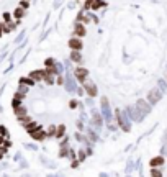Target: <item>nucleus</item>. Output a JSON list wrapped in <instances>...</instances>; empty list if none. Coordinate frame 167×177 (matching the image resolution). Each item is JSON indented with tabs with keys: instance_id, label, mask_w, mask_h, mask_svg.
Listing matches in <instances>:
<instances>
[{
	"instance_id": "8fccbe9b",
	"label": "nucleus",
	"mask_w": 167,
	"mask_h": 177,
	"mask_svg": "<svg viewBox=\"0 0 167 177\" xmlns=\"http://www.w3.org/2000/svg\"><path fill=\"white\" fill-rule=\"evenodd\" d=\"M79 166H80V161H79V159L72 161V164H71V167H72V169H77V167H79Z\"/></svg>"
},
{
	"instance_id": "2f4dec72",
	"label": "nucleus",
	"mask_w": 167,
	"mask_h": 177,
	"mask_svg": "<svg viewBox=\"0 0 167 177\" xmlns=\"http://www.w3.org/2000/svg\"><path fill=\"white\" fill-rule=\"evenodd\" d=\"M23 100L22 99H18V97H13V100H12V107H13V108H18V107H22L23 105Z\"/></svg>"
},
{
	"instance_id": "a19ab883",
	"label": "nucleus",
	"mask_w": 167,
	"mask_h": 177,
	"mask_svg": "<svg viewBox=\"0 0 167 177\" xmlns=\"http://www.w3.org/2000/svg\"><path fill=\"white\" fill-rule=\"evenodd\" d=\"M85 105H87V107H90V110H92V108H95V107H93V99L87 97V99H85Z\"/></svg>"
},
{
	"instance_id": "6e6d98bb",
	"label": "nucleus",
	"mask_w": 167,
	"mask_h": 177,
	"mask_svg": "<svg viewBox=\"0 0 167 177\" xmlns=\"http://www.w3.org/2000/svg\"><path fill=\"white\" fill-rule=\"evenodd\" d=\"M48 177H64V174H49Z\"/></svg>"
},
{
	"instance_id": "f8f14e48",
	"label": "nucleus",
	"mask_w": 167,
	"mask_h": 177,
	"mask_svg": "<svg viewBox=\"0 0 167 177\" xmlns=\"http://www.w3.org/2000/svg\"><path fill=\"white\" fill-rule=\"evenodd\" d=\"M85 136H87V139H90L92 143H99L100 141V133H97L92 126L85 128Z\"/></svg>"
},
{
	"instance_id": "13d9d810",
	"label": "nucleus",
	"mask_w": 167,
	"mask_h": 177,
	"mask_svg": "<svg viewBox=\"0 0 167 177\" xmlns=\"http://www.w3.org/2000/svg\"><path fill=\"white\" fill-rule=\"evenodd\" d=\"M7 58V54H2V56H0V62H2L3 61V59H5Z\"/></svg>"
},
{
	"instance_id": "e433bc0d",
	"label": "nucleus",
	"mask_w": 167,
	"mask_h": 177,
	"mask_svg": "<svg viewBox=\"0 0 167 177\" xmlns=\"http://www.w3.org/2000/svg\"><path fill=\"white\" fill-rule=\"evenodd\" d=\"M75 126H77V130H79V131H85V128H87V126H85V123L80 122V120H77Z\"/></svg>"
},
{
	"instance_id": "a211bd4d",
	"label": "nucleus",
	"mask_w": 167,
	"mask_h": 177,
	"mask_svg": "<svg viewBox=\"0 0 167 177\" xmlns=\"http://www.w3.org/2000/svg\"><path fill=\"white\" fill-rule=\"evenodd\" d=\"M156 87H157L164 95L167 94V80H165V79H159L157 82H156Z\"/></svg>"
},
{
	"instance_id": "5701e85b",
	"label": "nucleus",
	"mask_w": 167,
	"mask_h": 177,
	"mask_svg": "<svg viewBox=\"0 0 167 177\" xmlns=\"http://www.w3.org/2000/svg\"><path fill=\"white\" fill-rule=\"evenodd\" d=\"M25 12H26V10H23L22 7H17V8H15V12H13V17L17 18V20H22L23 17H25Z\"/></svg>"
},
{
	"instance_id": "7ed1b4c3",
	"label": "nucleus",
	"mask_w": 167,
	"mask_h": 177,
	"mask_svg": "<svg viewBox=\"0 0 167 177\" xmlns=\"http://www.w3.org/2000/svg\"><path fill=\"white\" fill-rule=\"evenodd\" d=\"M100 113L103 116V122L107 125L113 123V112H112V107H110V102L107 97L100 99Z\"/></svg>"
},
{
	"instance_id": "0eeeda50",
	"label": "nucleus",
	"mask_w": 167,
	"mask_h": 177,
	"mask_svg": "<svg viewBox=\"0 0 167 177\" xmlns=\"http://www.w3.org/2000/svg\"><path fill=\"white\" fill-rule=\"evenodd\" d=\"M82 87L85 88V94H87V97L90 99H95L97 95H99V87H97V84L93 82V80H85V82L82 84Z\"/></svg>"
},
{
	"instance_id": "473e14b6",
	"label": "nucleus",
	"mask_w": 167,
	"mask_h": 177,
	"mask_svg": "<svg viewBox=\"0 0 167 177\" xmlns=\"http://www.w3.org/2000/svg\"><path fill=\"white\" fill-rule=\"evenodd\" d=\"M151 177H164V175H162L161 169L154 167V169H151Z\"/></svg>"
},
{
	"instance_id": "9d476101",
	"label": "nucleus",
	"mask_w": 167,
	"mask_h": 177,
	"mask_svg": "<svg viewBox=\"0 0 167 177\" xmlns=\"http://www.w3.org/2000/svg\"><path fill=\"white\" fill-rule=\"evenodd\" d=\"M69 48H71V51H82L84 48V43L80 38H77V36H72L71 39H69Z\"/></svg>"
},
{
	"instance_id": "a18cd8bd",
	"label": "nucleus",
	"mask_w": 167,
	"mask_h": 177,
	"mask_svg": "<svg viewBox=\"0 0 167 177\" xmlns=\"http://www.w3.org/2000/svg\"><path fill=\"white\" fill-rule=\"evenodd\" d=\"M56 84H58V85H64V75H58V79H56Z\"/></svg>"
},
{
	"instance_id": "cd10ccee",
	"label": "nucleus",
	"mask_w": 167,
	"mask_h": 177,
	"mask_svg": "<svg viewBox=\"0 0 167 177\" xmlns=\"http://www.w3.org/2000/svg\"><path fill=\"white\" fill-rule=\"evenodd\" d=\"M74 139H75L77 143H84L87 138H85V135H84V133H80V131H75V133H74Z\"/></svg>"
},
{
	"instance_id": "58836bf2",
	"label": "nucleus",
	"mask_w": 167,
	"mask_h": 177,
	"mask_svg": "<svg viewBox=\"0 0 167 177\" xmlns=\"http://www.w3.org/2000/svg\"><path fill=\"white\" fill-rule=\"evenodd\" d=\"M80 122H84V123H89L90 122V118H87V113H85V112H82V113H80Z\"/></svg>"
},
{
	"instance_id": "1a4fd4ad",
	"label": "nucleus",
	"mask_w": 167,
	"mask_h": 177,
	"mask_svg": "<svg viewBox=\"0 0 167 177\" xmlns=\"http://www.w3.org/2000/svg\"><path fill=\"white\" fill-rule=\"evenodd\" d=\"M72 74H74V77L77 79V82H80V84H84L85 80L89 79V69H85L82 66H77Z\"/></svg>"
},
{
	"instance_id": "f3484780",
	"label": "nucleus",
	"mask_w": 167,
	"mask_h": 177,
	"mask_svg": "<svg viewBox=\"0 0 167 177\" xmlns=\"http://www.w3.org/2000/svg\"><path fill=\"white\" fill-rule=\"evenodd\" d=\"M13 113L20 120V118H23V116H28V110H26L25 105H22V107H18V108H13Z\"/></svg>"
},
{
	"instance_id": "c85d7f7f",
	"label": "nucleus",
	"mask_w": 167,
	"mask_h": 177,
	"mask_svg": "<svg viewBox=\"0 0 167 177\" xmlns=\"http://www.w3.org/2000/svg\"><path fill=\"white\" fill-rule=\"evenodd\" d=\"M62 64H64V67H66V72H74V69H72V62L71 59H64L62 61Z\"/></svg>"
},
{
	"instance_id": "393cba45",
	"label": "nucleus",
	"mask_w": 167,
	"mask_h": 177,
	"mask_svg": "<svg viewBox=\"0 0 167 177\" xmlns=\"http://www.w3.org/2000/svg\"><path fill=\"white\" fill-rule=\"evenodd\" d=\"M69 151H71L69 146H61L59 148V158H69Z\"/></svg>"
},
{
	"instance_id": "0e129e2a",
	"label": "nucleus",
	"mask_w": 167,
	"mask_h": 177,
	"mask_svg": "<svg viewBox=\"0 0 167 177\" xmlns=\"http://www.w3.org/2000/svg\"><path fill=\"white\" fill-rule=\"evenodd\" d=\"M3 177H8V175H3Z\"/></svg>"
},
{
	"instance_id": "864d4df0",
	"label": "nucleus",
	"mask_w": 167,
	"mask_h": 177,
	"mask_svg": "<svg viewBox=\"0 0 167 177\" xmlns=\"http://www.w3.org/2000/svg\"><path fill=\"white\" fill-rule=\"evenodd\" d=\"M162 144H167V130L164 131V135H162Z\"/></svg>"
},
{
	"instance_id": "c9c22d12",
	"label": "nucleus",
	"mask_w": 167,
	"mask_h": 177,
	"mask_svg": "<svg viewBox=\"0 0 167 177\" xmlns=\"http://www.w3.org/2000/svg\"><path fill=\"white\" fill-rule=\"evenodd\" d=\"M25 35H26V31H22V33H20L17 38H15V43H23V39H25Z\"/></svg>"
},
{
	"instance_id": "423d86ee",
	"label": "nucleus",
	"mask_w": 167,
	"mask_h": 177,
	"mask_svg": "<svg viewBox=\"0 0 167 177\" xmlns=\"http://www.w3.org/2000/svg\"><path fill=\"white\" fill-rule=\"evenodd\" d=\"M162 97H164V94H162V92L159 90L157 87H154V88H151V90L148 92V95H146V100L149 102L151 107H154V105H157V103L161 102Z\"/></svg>"
},
{
	"instance_id": "3c124183",
	"label": "nucleus",
	"mask_w": 167,
	"mask_h": 177,
	"mask_svg": "<svg viewBox=\"0 0 167 177\" xmlns=\"http://www.w3.org/2000/svg\"><path fill=\"white\" fill-rule=\"evenodd\" d=\"M167 154V144H162V148H161V156H165Z\"/></svg>"
},
{
	"instance_id": "aec40b11",
	"label": "nucleus",
	"mask_w": 167,
	"mask_h": 177,
	"mask_svg": "<svg viewBox=\"0 0 167 177\" xmlns=\"http://www.w3.org/2000/svg\"><path fill=\"white\" fill-rule=\"evenodd\" d=\"M25 128H26V131H28V133H30V135H31V133L38 131L39 128H41V125H39V123H36V122H31V123L28 125V126H25Z\"/></svg>"
},
{
	"instance_id": "f03ea898",
	"label": "nucleus",
	"mask_w": 167,
	"mask_h": 177,
	"mask_svg": "<svg viewBox=\"0 0 167 177\" xmlns=\"http://www.w3.org/2000/svg\"><path fill=\"white\" fill-rule=\"evenodd\" d=\"M87 126H92L97 133L102 131V128H103V116H102L100 110H97V108L90 110V122H89Z\"/></svg>"
},
{
	"instance_id": "9b49d317",
	"label": "nucleus",
	"mask_w": 167,
	"mask_h": 177,
	"mask_svg": "<svg viewBox=\"0 0 167 177\" xmlns=\"http://www.w3.org/2000/svg\"><path fill=\"white\" fill-rule=\"evenodd\" d=\"M30 77L35 80L36 84L38 82H44V77H46V69H38V71H31Z\"/></svg>"
},
{
	"instance_id": "69168bd1",
	"label": "nucleus",
	"mask_w": 167,
	"mask_h": 177,
	"mask_svg": "<svg viewBox=\"0 0 167 177\" xmlns=\"http://www.w3.org/2000/svg\"><path fill=\"white\" fill-rule=\"evenodd\" d=\"M26 2H30V0H26Z\"/></svg>"
},
{
	"instance_id": "bb28decb",
	"label": "nucleus",
	"mask_w": 167,
	"mask_h": 177,
	"mask_svg": "<svg viewBox=\"0 0 167 177\" xmlns=\"http://www.w3.org/2000/svg\"><path fill=\"white\" fill-rule=\"evenodd\" d=\"M41 161H43V164H44L46 167H51V169H56V167H58V164L52 162V161H49V159H46L44 156H41Z\"/></svg>"
},
{
	"instance_id": "39448f33",
	"label": "nucleus",
	"mask_w": 167,
	"mask_h": 177,
	"mask_svg": "<svg viewBox=\"0 0 167 177\" xmlns=\"http://www.w3.org/2000/svg\"><path fill=\"white\" fill-rule=\"evenodd\" d=\"M134 107H136V110H138V113H139V116L142 120L148 116L151 112H152V107L149 105V102L146 99H138L136 100V103H134Z\"/></svg>"
},
{
	"instance_id": "4468645a",
	"label": "nucleus",
	"mask_w": 167,
	"mask_h": 177,
	"mask_svg": "<svg viewBox=\"0 0 167 177\" xmlns=\"http://www.w3.org/2000/svg\"><path fill=\"white\" fill-rule=\"evenodd\" d=\"M85 35H87V30H85L84 23H75L74 25V36H77V38H84Z\"/></svg>"
},
{
	"instance_id": "c03bdc74",
	"label": "nucleus",
	"mask_w": 167,
	"mask_h": 177,
	"mask_svg": "<svg viewBox=\"0 0 167 177\" xmlns=\"http://www.w3.org/2000/svg\"><path fill=\"white\" fill-rule=\"evenodd\" d=\"M18 7H22L23 10H26L28 7H30V2H26V0H22V2H20V5Z\"/></svg>"
},
{
	"instance_id": "09e8293b",
	"label": "nucleus",
	"mask_w": 167,
	"mask_h": 177,
	"mask_svg": "<svg viewBox=\"0 0 167 177\" xmlns=\"http://www.w3.org/2000/svg\"><path fill=\"white\" fill-rule=\"evenodd\" d=\"M107 128L110 131H116V128H118V125H115V123H110V125H107Z\"/></svg>"
},
{
	"instance_id": "e2e57ef3",
	"label": "nucleus",
	"mask_w": 167,
	"mask_h": 177,
	"mask_svg": "<svg viewBox=\"0 0 167 177\" xmlns=\"http://www.w3.org/2000/svg\"><path fill=\"white\" fill-rule=\"evenodd\" d=\"M126 177H131V175H126Z\"/></svg>"
},
{
	"instance_id": "72a5a7b5",
	"label": "nucleus",
	"mask_w": 167,
	"mask_h": 177,
	"mask_svg": "<svg viewBox=\"0 0 167 177\" xmlns=\"http://www.w3.org/2000/svg\"><path fill=\"white\" fill-rule=\"evenodd\" d=\"M18 122H20V123H22V125H23V126H28V125H30L31 122H33V120H31V118H30V116H23V118H20V120H18Z\"/></svg>"
},
{
	"instance_id": "79ce46f5",
	"label": "nucleus",
	"mask_w": 167,
	"mask_h": 177,
	"mask_svg": "<svg viewBox=\"0 0 167 177\" xmlns=\"http://www.w3.org/2000/svg\"><path fill=\"white\" fill-rule=\"evenodd\" d=\"M69 159H71V161H75V159H77L75 149H72V148H71V151H69Z\"/></svg>"
},
{
	"instance_id": "603ef678",
	"label": "nucleus",
	"mask_w": 167,
	"mask_h": 177,
	"mask_svg": "<svg viewBox=\"0 0 167 177\" xmlns=\"http://www.w3.org/2000/svg\"><path fill=\"white\" fill-rule=\"evenodd\" d=\"M20 167H25V169L28 167V162H26L25 159H20Z\"/></svg>"
},
{
	"instance_id": "49530a36",
	"label": "nucleus",
	"mask_w": 167,
	"mask_h": 177,
	"mask_svg": "<svg viewBox=\"0 0 167 177\" xmlns=\"http://www.w3.org/2000/svg\"><path fill=\"white\" fill-rule=\"evenodd\" d=\"M75 94H77V97H82V95L85 94V88H84V87H79V88H77V92H75Z\"/></svg>"
},
{
	"instance_id": "dca6fc26",
	"label": "nucleus",
	"mask_w": 167,
	"mask_h": 177,
	"mask_svg": "<svg viewBox=\"0 0 167 177\" xmlns=\"http://www.w3.org/2000/svg\"><path fill=\"white\" fill-rule=\"evenodd\" d=\"M69 59H71L74 64H82L84 62V58H82V54H80V51H71V56H69Z\"/></svg>"
},
{
	"instance_id": "a878e982",
	"label": "nucleus",
	"mask_w": 167,
	"mask_h": 177,
	"mask_svg": "<svg viewBox=\"0 0 167 177\" xmlns=\"http://www.w3.org/2000/svg\"><path fill=\"white\" fill-rule=\"evenodd\" d=\"M87 158H89V156H87V151H85V149H77V159H79L80 162H84Z\"/></svg>"
},
{
	"instance_id": "4be33fe9",
	"label": "nucleus",
	"mask_w": 167,
	"mask_h": 177,
	"mask_svg": "<svg viewBox=\"0 0 167 177\" xmlns=\"http://www.w3.org/2000/svg\"><path fill=\"white\" fill-rule=\"evenodd\" d=\"M64 133H66V126H64V125H58V128H56V138L62 139L64 138Z\"/></svg>"
},
{
	"instance_id": "412c9836",
	"label": "nucleus",
	"mask_w": 167,
	"mask_h": 177,
	"mask_svg": "<svg viewBox=\"0 0 167 177\" xmlns=\"http://www.w3.org/2000/svg\"><path fill=\"white\" fill-rule=\"evenodd\" d=\"M136 169V162H133V161H128L126 162V167H125V174L126 175H131V172Z\"/></svg>"
},
{
	"instance_id": "6ab92c4d",
	"label": "nucleus",
	"mask_w": 167,
	"mask_h": 177,
	"mask_svg": "<svg viewBox=\"0 0 167 177\" xmlns=\"http://www.w3.org/2000/svg\"><path fill=\"white\" fill-rule=\"evenodd\" d=\"M108 3H107V0H95L93 2V5H92V10H100V8H105Z\"/></svg>"
},
{
	"instance_id": "bf43d9fd",
	"label": "nucleus",
	"mask_w": 167,
	"mask_h": 177,
	"mask_svg": "<svg viewBox=\"0 0 167 177\" xmlns=\"http://www.w3.org/2000/svg\"><path fill=\"white\" fill-rule=\"evenodd\" d=\"M3 35V31H2V25H0V36H2Z\"/></svg>"
},
{
	"instance_id": "2eb2a0df",
	"label": "nucleus",
	"mask_w": 167,
	"mask_h": 177,
	"mask_svg": "<svg viewBox=\"0 0 167 177\" xmlns=\"http://www.w3.org/2000/svg\"><path fill=\"white\" fill-rule=\"evenodd\" d=\"M30 136H31V138H33V139H35V141H38V143H39V141H44V139H46V138H48V133H46V131H44V130H43V128H39V130H38V131H35V133H31V135H30Z\"/></svg>"
},
{
	"instance_id": "f704fd0d",
	"label": "nucleus",
	"mask_w": 167,
	"mask_h": 177,
	"mask_svg": "<svg viewBox=\"0 0 167 177\" xmlns=\"http://www.w3.org/2000/svg\"><path fill=\"white\" fill-rule=\"evenodd\" d=\"M28 85H25V84H18V92L20 94H23V95H26V92H28Z\"/></svg>"
},
{
	"instance_id": "ddd939ff",
	"label": "nucleus",
	"mask_w": 167,
	"mask_h": 177,
	"mask_svg": "<svg viewBox=\"0 0 167 177\" xmlns=\"http://www.w3.org/2000/svg\"><path fill=\"white\" fill-rule=\"evenodd\" d=\"M149 164H151V169H154V167L161 169V167L165 164V158H164V156H161V154H159V156H156V158H152V159H151V161H149Z\"/></svg>"
},
{
	"instance_id": "de8ad7c7",
	"label": "nucleus",
	"mask_w": 167,
	"mask_h": 177,
	"mask_svg": "<svg viewBox=\"0 0 167 177\" xmlns=\"http://www.w3.org/2000/svg\"><path fill=\"white\" fill-rule=\"evenodd\" d=\"M62 3H64V0H54V5H52V7H54V8H61Z\"/></svg>"
},
{
	"instance_id": "f257e3e1",
	"label": "nucleus",
	"mask_w": 167,
	"mask_h": 177,
	"mask_svg": "<svg viewBox=\"0 0 167 177\" xmlns=\"http://www.w3.org/2000/svg\"><path fill=\"white\" fill-rule=\"evenodd\" d=\"M113 118H115V123L118 125V128H121V131L129 133L131 131V120L126 116L125 110H116L113 112Z\"/></svg>"
},
{
	"instance_id": "052dcab7",
	"label": "nucleus",
	"mask_w": 167,
	"mask_h": 177,
	"mask_svg": "<svg viewBox=\"0 0 167 177\" xmlns=\"http://www.w3.org/2000/svg\"><path fill=\"white\" fill-rule=\"evenodd\" d=\"M164 79H165V80H167V71H165V77H164Z\"/></svg>"
},
{
	"instance_id": "4d7b16f0",
	"label": "nucleus",
	"mask_w": 167,
	"mask_h": 177,
	"mask_svg": "<svg viewBox=\"0 0 167 177\" xmlns=\"http://www.w3.org/2000/svg\"><path fill=\"white\" fill-rule=\"evenodd\" d=\"M99 177H110V175L107 174V172H100V174H99Z\"/></svg>"
},
{
	"instance_id": "7c9ffc66",
	"label": "nucleus",
	"mask_w": 167,
	"mask_h": 177,
	"mask_svg": "<svg viewBox=\"0 0 167 177\" xmlns=\"http://www.w3.org/2000/svg\"><path fill=\"white\" fill-rule=\"evenodd\" d=\"M56 128H58V126H56V125H51V126L49 128H48V138H52V136H54V138H56Z\"/></svg>"
},
{
	"instance_id": "b1692460",
	"label": "nucleus",
	"mask_w": 167,
	"mask_h": 177,
	"mask_svg": "<svg viewBox=\"0 0 167 177\" xmlns=\"http://www.w3.org/2000/svg\"><path fill=\"white\" fill-rule=\"evenodd\" d=\"M20 84H25V85H28V87H33L36 82L30 77V75H28V77H22V79H20Z\"/></svg>"
},
{
	"instance_id": "37998d69",
	"label": "nucleus",
	"mask_w": 167,
	"mask_h": 177,
	"mask_svg": "<svg viewBox=\"0 0 167 177\" xmlns=\"http://www.w3.org/2000/svg\"><path fill=\"white\" fill-rule=\"evenodd\" d=\"M69 107H71V108H77V107H79V100L72 99L71 102H69Z\"/></svg>"
},
{
	"instance_id": "ea45409f",
	"label": "nucleus",
	"mask_w": 167,
	"mask_h": 177,
	"mask_svg": "<svg viewBox=\"0 0 167 177\" xmlns=\"http://www.w3.org/2000/svg\"><path fill=\"white\" fill-rule=\"evenodd\" d=\"M25 148H26V149H31V151H36V149H38V146H36L35 143H26Z\"/></svg>"
},
{
	"instance_id": "6e6552de",
	"label": "nucleus",
	"mask_w": 167,
	"mask_h": 177,
	"mask_svg": "<svg viewBox=\"0 0 167 177\" xmlns=\"http://www.w3.org/2000/svg\"><path fill=\"white\" fill-rule=\"evenodd\" d=\"M125 113H126V116H128L131 122H136V123L142 122V118L139 116V113H138V110H136V107L134 105H126L125 107Z\"/></svg>"
},
{
	"instance_id": "c756f323",
	"label": "nucleus",
	"mask_w": 167,
	"mask_h": 177,
	"mask_svg": "<svg viewBox=\"0 0 167 177\" xmlns=\"http://www.w3.org/2000/svg\"><path fill=\"white\" fill-rule=\"evenodd\" d=\"M56 62H58V61H56V59H52V58H48L46 61H44V64H46V69H52V67L56 66Z\"/></svg>"
},
{
	"instance_id": "20e7f679",
	"label": "nucleus",
	"mask_w": 167,
	"mask_h": 177,
	"mask_svg": "<svg viewBox=\"0 0 167 177\" xmlns=\"http://www.w3.org/2000/svg\"><path fill=\"white\" fill-rule=\"evenodd\" d=\"M64 88H66L69 94H75L77 88H79L77 79L74 77V74H72V72H66V74H64Z\"/></svg>"
},
{
	"instance_id": "4c0bfd02",
	"label": "nucleus",
	"mask_w": 167,
	"mask_h": 177,
	"mask_svg": "<svg viewBox=\"0 0 167 177\" xmlns=\"http://www.w3.org/2000/svg\"><path fill=\"white\" fill-rule=\"evenodd\" d=\"M2 18H3V23H12V15L10 13H3Z\"/></svg>"
},
{
	"instance_id": "5fc2aeb1",
	"label": "nucleus",
	"mask_w": 167,
	"mask_h": 177,
	"mask_svg": "<svg viewBox=\"0 0 167 177\" xmlns=\"http://www.w3.org/2000/svg\"><path fill=\"white\" fill-rule=\"evenodd\" d=\"M75 5H77V2H71V3H69V8H75Z\"/></svg>"
},
{
	"instance_id": "680f3d73",
	"label": "nucleus",
	"mask_w": 167,
	"mask_h": 177,
	"mask_svg": "<svg viewBox=\"0 0 167 177\" xmlns=\"http://www.w3.org/2000/svg\"><path fill=\"white\" fill-rule=\"evenodd\" d=\"M0 159H2V152H0Z\"/></svg>"
}]
</instances>
